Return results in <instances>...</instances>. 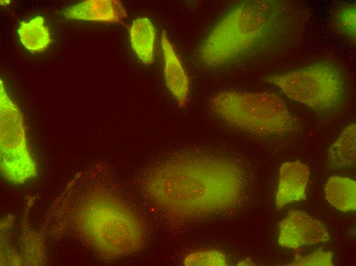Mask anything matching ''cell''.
Returning <instances> with one entry per match:
<instances>
[{
  "instance_id": "1",
  "label": "cell",
  "mask_w": 356,
  "mask_h": 266,
  "mask_svg": "<svg viewBox=\"0 0 356 266\" xmlns=\"http://www.w3.org/2000/svg\"><path fill=\"white\" fill-rule=\"evenodd\" d=\"M153 179L152 195L176 215H189L232 205L242 188L240 171L217 162L171 164Z\"/></svg>"
},
{
  "instance_id": "2",
  "label": "cell",
  "mask_w": 356,
  "mask_h": 266,
  "mask_svg": "<svg viewBox=\"0 0 356 266\" xmlns=\"http://www.w3.org/2000/svg\"><path fill=\"white\" fill-rule=\"evenodd\" d=\"M212 104L228 122L255 135L286 136L299 128L297 118L274 93L224 92L214 97Z\"/></svg>"
},
{
  "instance_id": "3",
  "label": "cell",
  "mask_w": 356,
  "mask_h": 266,
  "mask_svg": "<svg viewBox=\"0 0 356 266\" xmlns=\"http://www.w3.org/2000/svg\"><path fill=\"white\" fill-rule=\"evenodd\" d=\"M266 3H244L232 10L214 29L202 50L204 60L217 64L251 47L263 34L271 19Z\"/></svg>"
},
{
  "instance_id": "4",
  "label": "cell",
  "mask_w": 356,
  "mask_h": 266,
  "mask_svg": "<svg viewBox=\"0 0 356 266\" xmlns=\"http://www.w3.org/2000/svg\"><path fill=\"white\" fill-rule=\"evenodd\" d=\"M266 81L288 98L316 110L332 109L340 104L344 94L340 73L328 63H315L272 75Z\"/></svg>"
},
{
  "instance_id": "5",
  "label": "cell",
  "mask_w": 356,
  "mask_h": 266,
  "mask_svg": "<svg viewBox=\"0 0 356 266\" xmlns=\"http://www.w3.org/2000/svg\"><path fill=\"white\" fill-rule=\"evenodd\" d=\"M85 211L86 231L93 242L114 255L130 253L142 239L138 220L125 206L114 201H96Z\"/></svg>"
},
{
  "instance_id": "6",
  "label": "cell",
  "mask_w": 356,
  "mask_h": 266,
  "mask_svg": "<svg viewBox=\"0 0 356 266\" xmlns=\"http://www.w3.org/2000/svg\"><path fill=\"white\" fill-rule=\"evenodd\" d=\"M329 239L324 225L302 211H290L279 225L278 242L282 247L297 249Z\"/></svg>"
},
{
  "instance_id": "7",
  "label": "cell",
  "mask_w": 356,
  "mask_h": 266,
  "mask_svg": "<svg viewBox=\"0 0 356 266\" xmlns=\"http://www.w3.org/2000/svg\"><path fill=\"white\" fill-rule=\"evenodd\" d=\"M309 175V167L299 161H287L281 165L275 194L278 209H281L288 204L306 199Z\"/></svg>"
},
{
  "instance_id": "8",
  "label": "cell",
  "mask_w": 356,
  "mask_h": 266,
  "mask_svg": "<svg viewBox=\"0 0 356 266\" xmlns=\"http://www.w3.org/2000/svg\"><path fill=\"white\" fill-rule=\"evenodd\" d=\"M65 18L105 23H122L127 16L126 9L118 0H86L63 12Z\"/></svg>"
},
{
  "instance_id": "9",
  "label": "cell",
  "mask_w": 356,
  "mask_h": 266,
  "mask_svg": "<svg viewBox=\"0 0 356 266\" xmlns=\"http://www.w3.org/2000/svg\"><path fill=\"white\" fill-rule=\"evenodd\" d=\"M164 56V76L166 87L180 106H184L189 94V80L181 59L165 31L161 37Z\"/></svg>"
},
{
  "instance_id": "10",
  "label": "cell",
  "mask_w": 356,
  "mask_h": 266,
  "mask_svg": "<svg viewBox=\"0 0 356 266\" xmlns=\"http://www.w3.org/2000/svg\"><path fill=\"white\" fill-rule=\"evenodd\" d=\"M131 47L139 60L145 64L153 63L156 30L152 21L139 17L132 23L129 29Z\"/></svg>"
},
{
  "instance_id": "11",
  "label": "cell",
  "mask_w": 356,
  "mask_h": 266,
  "mask_svg": "<svg viewBox=\"0 0 356 266\" xmlns=\"http://www.w3.org/2000/svg\"><path fill=\"white\" fill-rule=\"evenodd\" d=\"M356 127H345L329 147L327 154L329 166L333 169H344L355 163Z\"/></svg>"
},
{
  "instance_id": "12",
  "label": "cell",
  "mask_w": 356,
  "mask_h": 266,
  "mask_svg": "<svg viewBox=\"0 0 356 266\" xmlns=\"http://www.w3.org/2000/svg\"><path fill=\"white\" fill-rule=\"evenodd\" d=\"M324 191L327 201L336 209L344 212L355 211L356 183L353 180L331 176L325 186Z\"/></svg>"
},
{
  "instance_id": "13",
  "label": "cell",
  "mask_w": 356,
  "mask_h": 266,
  "mask_svg": "<svg viewBox=\"0 0 356 266\" xmlns=\"http://www.w3.org/2000/svg\"><path fill=\"white\" fill-rule=\"evenodd\" d=\"M17 33L22 45L32 53L44 51L51 43L49 28L44 18L37 16L28 21H21Z\"/></svg>"
},
{
  "instance_id": "14",
  "label": "cell",
  "mask_w": 356,
  "mask_h": 266,
  "mask_svg": "<svg viewBox=\"0 0 356 266\" xmlns=\"http://www.w3.org/2000/svg\"><path fill=\"white\" fill-rule=\"evenodd\" d=\"M185 265H216L223 266L227 264L225 255L218 250H204L197 251L188 254L184 259Z\"/></svg>"
},
{
  "instance_id": "15",
  "label": "cell",
  "mask_w": 356,
  "mask_h": 266,
  "mask_svg": "<svg viewBox=\"0 0 356 266\" xmlns=\"http://www.w3.org/2000/svg\"><path fill=\"white\" fill-rule=\"evenodd\" d=\"M332 254L330 251L319 250L310 255L299 257L290 265H332Z\"/></svg>"
},
{
  "instance_id": "16",
  "label": "cell",
  "mask_w": 356,
  "mask_h": 266,
  "mask_svg": "<svg viewBox=\"0 0 356 266\" xmlns=\"http://www.w3.org/2000/svg\"><path fill=\"white\" fill-rule=\"evenodd\" d=\"M339 22L342 29L351 37L355 35V7L348 6L339 13Z\"/></svg>"
},
{
  "instance_id": "17",
  "label": "cell",
  "mask_w": 356,
  "mask_h": 266,
  "mask_svg": "<svg viewBox=\"0 0 356 266\" xmlns=\"http://www.w3.org/2000/svg\"><path fill=\"white\" fill-rule=\"evenodd\" d=\"M238 265H253L252 262L250 260H242L238 262Z\"/></svg>"
}]
</instances>
